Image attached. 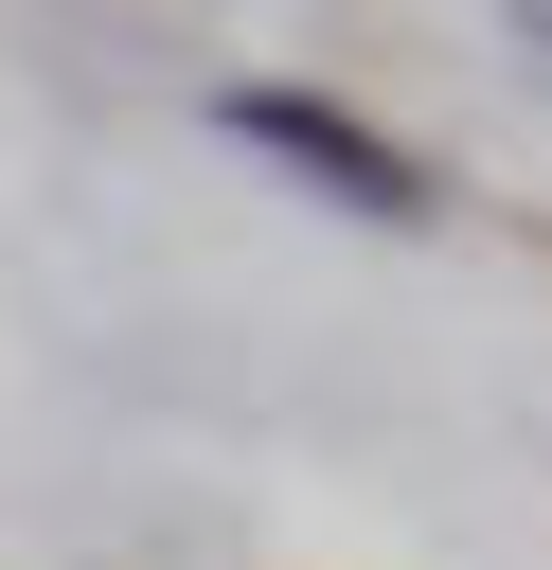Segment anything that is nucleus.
<instances>
[{
    "instance_id": "1",
    "label": "nucleus",
    "mask_w": 552,
    "mask_h": 570,
    "mask_svg": "<svg viewBox=\"0 0 552 570\" xmlns=\"http://www.w3.org/2000/svg\"><path fill=\"white\" fill-rule=\"evenodd\" d=\"M231 125H249V142H285V160H321L338 196H374V214H410V160H392V142H356L338 107H285V89H249Z\"/></svg>"
}]
</instances>
